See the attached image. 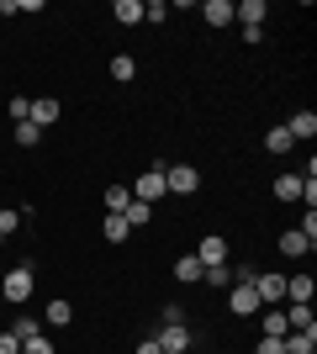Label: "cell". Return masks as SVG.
I'll list each match as a JSON object with an SVG mask.
<instances>
[{"label": "cell", "instance_id": "cell-37", "mask_svg": "<svg viewBox=\"0 0 317 354\" xmlns=\"http://www.w3.org/2000/svg\"><path fill=\"white\" fill-rule=\"evenodd\" d=\"M312 354H317V349H312Z\"/></svg>", "mask_w": 317, "mask_h": 354}, {"label": "cell", "instance_id": "cell-20", "mask_svg": "<svg viewBox=\"0 0 317 354\" xmlns=\"http://www.w3.org/2000/svg\"><path fill=\"white\" fill-rule=\"evenodd\" d=\"M111 16H117L122 27H137V21H143V6H137V0H117V6H111Z\"/></svg>", "mask_w": 317, "mask_h": 354}, {"label": "cell", "instance_id": "cell-16", "mask_svg": "<svg viewBox=\"0 0 317 354\" xmlns=\"http://www.w3.org/2000/svg\"><path fill=\"white\" fill-rule=\"evenodd\" d=\"M111 80H117V85H133L137 80V59L133 53H111Z\"/></svg>", "mask_w": 317, "mask_h": 354}, {"label": "cell", "instance_id": "cell-6", "mask_svg": "<svg viewBox=\"0 0 317 354\" xmlns=\"http://www.w3.org/2000/svg\"><path fill=\"white\" fill-rule=\"evenodd\" d=\"M227 312H233V317H254L259 312V296H254V286H227Z\"/></svg>", "mask_w": 317, "mask_h": 354}, {"label": "cell", "instance_id": "cell-15", "mask_svg": "<svg viewBox=\"0 0 317 354\" xmlns=\"http://www.w3.org/2000/svg\"><path fill=\"white\" fill-rule=\"evenodd\" d=\"M265 312V339H286L291 323H286V307H259Z\"/></svg>", "mask_w": 317, "mask_h": 354}, {"label": "cell", "instance_id": "cell-3", "mask_svg": "<svg viewBox=\"0 0 317 354\" xmlns=\"http://www.w3.org/2000/svg\"><path fill=\"white\" fill-rule=\"evenodd\" d=\"M164 191L169 196H196L201 191V169L196 164H169L164 169Z\"/></svg>", "mask_w": 317, "mask_h": 354}, {"label": "cell", "instance_id": "cell-36", "mask_svg": "<svg viewBox=\"0 0 317 354\" xmlns=\"http://www.w3.org/2000/svg\"><path fill=\"white\" fill-rule=\"evenodd\" d=\"M0 243H6V238H0Z\"/></svg>", "mask_w": 317, "mask_h": 354}, {"label": "cell", "instance_id": "cell-8", "mask_svg": "<svg viewBox=\"0 0 317 354\" xmlns=\"http://www.w3.org/2000/svg\"><path fill=\"white\" fill-rule=\"evenodd\" d=\"M312 296H317L312 275H286V307H312Z\"/></svg>", "mask_w": 317, "mask_h": 354}, {"label": "cell", "instance_id": "cell-5", "mask_svg": "<svg viewBox=\"0 0 317 354\" xmlns=\"http://www.w3.org/2000/svg\"><path fill=\"white\" fill-rule=\"evenodd\" d=\"M153 344H159L164 354H185V349H191V328H185V323H164L159 333H153Z\"/></svg>", "mask_w": 317, "mask_h": 354}, {"label": "cell", "instance_id": "cell-4", "mask_svg": "<svg viewBox=\"0 0 317 354\" xmlns=\"http://www.w3.org/2000/svg\"><path fill=\"white\" fill-rule=\"evenodd\" d=\"M159 196H169L164 191V164H153V169H143V175H137V185H133V201H159Z\"/></svg>", "mask_w": 317, "mask_h": 354}, {"label": "cell", "instance_id": "cell-23", "mask_svg": "<svg viewBox=\"0 0 317 354\" xmlns=\"http://www.w3.org/2000/svg\"><path fill=\"white\" fill-rule=\"evenodd\" d=\"M201 281H206L211 291H227V286H233V270H227V265H211V270H201Z\"/></svg>", "mask_w": 317, "mask_h": 354}, {"label": "cell", "instance_id": "cell-17", "mask_svg": "<svg viewBox=\"0 0 317 354\" xmlns=\"http://www.w3.org/2000/svg\"><path fill=\"white\" fill-rule=\"evenodd\" d=\"M11 333H16L21 344H27V339H37V333H43V317H37V312H21V317L11 323Z\"/></svg>", "mask_w": 317, "mask_h": 354}, {"label": "cell", "instance_id": "cell-25", "mask_svg": "<svg viewBox=\"0 0 317 354\" xmlns=\"http://www.w3.org/2000/svg\"><path fill=\"white\" fill-rule=\"evenodd\" d=\"M16 143H21V148H37V143H43V133H37L32 122H16Z\"/></svg>", "mask_w": 317, "mask_h": 354}, {"label": "cell", "instance_id": "cell-14", "mask_svg": "<svg viewBox=\"0 0 317 354\" xmlns=\"http://www.w3.org/2000/svg\"><path fill=\"white\" fill-rule=\"evenodd\" d=\"M201 21H206V27H227V21H233V0H206V6H201Z\"/></svg>", "mask_w": 317, "mask_h": 354}, {"label": "cell", "instance_id": "cell-21", "mask_svg": "<svg viewBox=\"0 0 317 354\" xmlns=\"http://www.w3.org/2000/svg\"><path fill=\"white\" fill-rule=\"evenodd\" d=\"M101 233H106V243H122V238L133 233L127 222H122V212H106V222H101Z\"/></svg>", "mask_w": 317, "mask_h": 354}, {"label": "cell", "instance_id": "cell-2", "mask_svg": "<svg viewBox=\"0 0 317 354\" xmlns=\"http://www.w3.org/2000/svg\"><path fill=\"white\" fill-rule=\"evenodd\" d=\"M254 296H259V307H286V275H280V270H259Z\"/></svg>", "mask_w": 317, "mask_h": 354}, {"label": "cell", "instance_id": "cell-35", "mask_svg": "<svg viewBox=\"0 0 317 354\" xmlns=\"http://www.w3.org/2000/svg\"><path fill=\"white\" fill-rule=\"evenodd\" d=\"M0 281H6V265H0Z\"/></svg>", "mask_w": 317, "mask_h": 354}, {"label": "cell", "instance_id": "cell-27", "mask_svg": "<svg viewBox=\"0 0 317 354\" xmlns=\"http://www.w3.org/2000/svg\"><path fill=\"white\" fill-rule=\"evenodd\" d=\"M16 227H21V212H16V207H0V238H11Z\"/></svg>", "mask_w": 317, "mask_h": 354}, {"label": "cell", "instance_id": "cell-19", "mask_svg": "<svg viewBox=\"0 0 317 354\" xmlns=\"http://www.w3.org/2000/svg\"><path fill=\"white\" fill-rule=\"evenodd\" d=\"M275 201H302V175H280L275 180Z\"/></svg>", "mask_w": 317, "mask_h": 354}, {"label": "cell", "instance_id": "cell-22", "mask_svg": "<svg viewBox=\"0 0 317 354\" xmlns=\"http://www.w3.org/2000/svg\"><path fill=\"white\" fill-rule=\"evenodd\" d=\"M175 275H180V286L201 281V259H196V254H180V259H175Z\"/></svg>", "mask_w": 317, "mask_h": 354}, {"label": "cell", "instance_id": "cell-29", "mask_svg": "<svg viewBox=\"0 0 317 354\" xmlns=\"http://www.w3.org/2000/svg\"><path fill=\"white\" fill-rule=\"evenodd\" d=\"M6 106H11V122H27L32 117V101H27V95H11Z\"/></svg>", "mask_w": 317, "mask_h": 354}, {"label": "cell", "instance_id": "cell-26", "mask_svg": "<svg viewBox=\"0 0 317 354\" xmlns=\"http://www.w3.org/2000/svg\"><path fill=\"white\" fill-rule=\"evenodd\" d=\"M127 201H133V191H127V185H111V191H106V212H122Z\"/></svg>", "mask_w": 317, "mask_h": 354}, {"label": "cell", "instance_id": "cell-31", "mask_svg": "<svg viewBox=\"0 0 317 354\" xmlns=\"http://www.w3.org/2000/svg\"><path fill=\"white\" fill-rule=\"evenodd\" d=\"M0 354H21V339H16V333H0Z\"/></svg>", "mask_w": 317, "mask_h": 354}, {"label": "cell", "instance_id": "cell-12", "mask_svg": "<svg viewBox=\"0 0 317 354\" xmlns=\"http://www.w3.org/2000/svg\"><path fill=\"white\" fill-rule=\"evenodd\" d=\"M69 323H75V307H69L64 296H53L43 307V328H69Z\"/></svg>", "mask_w": 317, "mask_h": 354}, {"label": "cell", "instance_id": "cell-18", "mask_svg": "<svg viewBox=\"0 0 317 354\" xmlns=\"http://www.w3.org/2000/svg\"><path fill=\"white\" fill-rule=\"evenodd\" d=\"M148 217H153L148 201H127V207H122V222H127V227H148Z\"/></svg>", "mask_w": 317, "mask_h": 354}, {"label": "cell", "instance_id": "cell-10", "mask_svg": "<svg viewBox=\"0 0 317 354\" xmlns=\"http://www.w3.org/2000/svg\"><path fill=\"white\" fill-rule=\"evenodd\" d=\"M317 249V238H307L302 227H286V233H280V254H286V259H302V254H312Z\"/></svg>", "mask_w": 317, "mask_h": 354}, {"label": "cell", "instance_id": "cell-7", "mask_svg": "<svg viewBox=\"0 0 317 354\" xmlns=\"http://www.w3.org/2000/svg\"><path fill=\"white\" fill-rule=\"evenodd\" d=\"M196 259H201V270L227 265V238H222V233H206V238L196 243Z\"/></svg>", "mask_w": 317, "mask_h": 354}, {"label": "cell", "instance_id": "cell-1", "mask_svg": "<svg viewBox=\"0 0 317 354\" xmlns=\"http://www.w3.org/2000/svg\"><path fill=\"white\" fill-rule=\"evenodd\" d=\"M32 291H37V275H32V265L6 270V281H0V296H6V307H21V301H32Z\"/></svg>", "mask_w": 317, "mask_h": 354}, {"label": "cell", "instance_id": "cell-34", "mask_svg": "<svg viewBox=\"0 0 317 354\" xmlns=\"http://www.w3.org/2000/svg\"><path fill=\"white\" fill-rule=\"evenodd\" d=\"M137 354H164V349H159L153 339H143V344H137Z\"/></svg>", "mask_w": 317, "mask_h": 354}, {"label": "cell", "instance_id": "cell-24", "mask_svg": "<svg viewBox=\"0 0 317 354\" xmlns=\"http://www.w3.org/2000/svg\"><path fill=\"white\" fill-rule=\"evenodd\" d=\"M265 148H270V153H291L296 143H291V133H286V127H270V133H265Z\"/></svg>", "mask_w": 317, "mask_h": 354}, {"label": "cell", "instance_id": "cell-13", "mask_svg": "<svg viewBox=\"0 0 317 354\" xmlns=\"http://www.w3.org/2000/svg\"><path fill=\"white\" fill-rule=\"evenodd\" d=\"M291 143H307V138H317V111H296V117L286 122Z\"/></svg>", "mask_w": 317, "mask_h": 354}, {"label": "cell", "instance_id": "cell-11", "mask_svg": "<svg viewBox=\"0 0 317 354\" xmlns=\"http://www.w3.org/2000/svg\"><path fill=\"white\" fill-rule=\"evenodd\" d=\"M265 16H270L265 0H238L233 6V21H243V27H265Z\"/></svg>", "mask_w": 317, "mask_h": 354}, {"label": "cell", "instance_id": "cell-30", "mask_svg": "<svg viewBox=\"0 0 317 354\" xmlns=\"http://www.w3.org/2000/svg\"><path fill=\"white\" fill-rule=\"evenodd\" d=\"M21 354H53V339H48V333H37V339L21 344Z\"/></svg>", "mask_w": 317, "mask_h": 354}, {"label": "cell", "instance_id": "cell-33", "mask_svg": "<svg viewBox=\"0 0 317 354\" xmlns=\"http://www.w3.org/2000/svg\"><path fill=\"white\" fill-rule=\"evenodd\" d=\"M259 354H286V349H280V339H259Z\"/></svg>", "mask_w": 317, "mask_h": 354}, {"label": "cell", "instance_id": "cell-9", "mask_svg": "<svg viewBox=\"0 0 317 354\" xmlns=\"http://www.w3.org/2000/svg\"><path fill=\"white\" fill-rule=\"evenodd\" d=\"M64 117V101H53V95H43V101H32V127H37V133H43V127H53V122Z\"/></svg>", "mask_w": 317, "mask_h": 354}, {"label": "cell", "instance_id": "cell-32", "mask_svg": "<svg viewBox=\"0 0 317 354\" xmlns=\"http://www.w3.org/2000/svg\"><path fill=\"white\" fill-rule=\"evenodd\" d=\"M302 201H307V212L317 207V180H302Z\"/></svg>", "mask_w": 317, "mask_h": 354}, {"label": "cell", "instance_id": "cell-28", "mask_svg": "<svg viewBox=\"0 0 317 354\" xmlns=\"http://www.w3.org/2000/svg\"><path fill=\"white\" fill-rule=\"evenodd\" d=\"M143 21H153V27L169 21V6H164V0H148V6H143Z\"/></svg>", "mask_w": 317, "mask_h": 354}]
</instances>
